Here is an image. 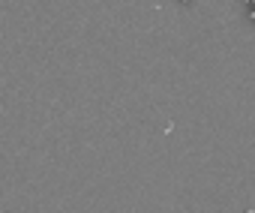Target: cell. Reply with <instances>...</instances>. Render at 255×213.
<instances>
[{
    "instance_id": "1",
    "label": "cell",
    "mask_w": 255,
    "mask_h": 213,
    "mask_svg": "<svg viewBox=\"0 0 255 213\" xmlns=\"http://www.w3.org/2000/svg\"><path fill=\"white\" fill-rule=\"evenodd\" d=\"M249 18H252V21H255V6H249Z\"/></svg>"
},
{
    "instance_id": "2",
    "label": "cell",
    "mask_w": 255,
    "mask_h": 213,
    "mask_svg": "<svg viewBox=\"0 0 255 213\" xmlns=\"http://www.w3.org/2000/svg\"><path fill=\"white\" fill-rule=\"evenodd\" d=\"M246 3H249V6H255V0H246Z\"/></svg>"
},
{
    "instance_id": "3",
    "label": "cell",
    "mask_w": 255,
    "mask_h": 213,
    "mask_svg": "<svg viewBox=\"0 0 255 213\" xmlns=\"http://www.w3.org/2000/svg\"><path fill=\"white\" fill-rule=\"evenodd\" d=\"M180 3H189V0H180Z\"/></svg>"
}]
</instances>
